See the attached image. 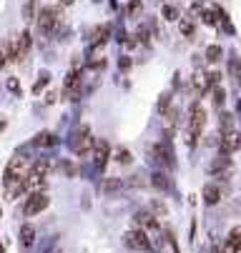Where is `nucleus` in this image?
<instances>
[{
  "label": "nucleus",
  "instance_id": "1",
  "mask_svg": "<svg viewBox=\"0 0 241 253\" xmlns=\"http://www.w3.org/2000/svg\"><path fill=\"white\" fill-rule=\"evenodd\" d=\"M68 146H71V151L81 158H93V146H96V140L91 138V130L86 126H78V130L71 135V140H68Z\"/></svg>",
  "mask_w": 241,
  "mask_h": 253
},
{
  "label": "nucleus",
  "instance_id": "2",
  "mask_svg": "<svg viewBox=\"0 0 241 253\" xmlns=\"http://www.w3.org/2000/svg\"><path fill=\"white\" fill-rule=\"evenodd\" d=\"M123 243H126L131 251H139V253H148V251L153 248V243H151L148 233H146V231H141V228L128 231V233L123 236Z\"/></svg>",
  "mask_w": 241,
  "mask_h": 253
},
{
  "label": "nucleus",
  "instance_id": "3",
  "mask_svg": "<svg viewBox=\"0 0 241 253\" xmlns=\"http://www.w3.org/2000/svg\"><path fill=\"white\" fill-rule=\"evenodd\" d=\"M203 126H206V111L196 103V105L191 108V118H189V135H191L189 143H191V146H196V140H198Z\"/></svg>",
  "mask_w": 241,
  "mask_h": 253
},
{
  "label": "nucleus",
  "instance_id": "4",
  "mask_svg": "<svg viewBox=\"0 0 241 253\" xmlns=\"http://www.w3.org/2000/svg\"><path fill=\"white\" fill-rule=\"evenodd\" d=\"M38 20V28H41V33H55V28L60 25V13H58V8H43L41 10V15L36 18Z\"/></svg>",
  "mask_w": 241,
  "mask_h": 253
},
{
  "label": "nucleus",
  "instance_id": "5",
  "mask_svg": "<svg viewBox=\"0 0 241 253\" xmlns=\"http://www.w3.org/2000/svg\"><path fill=\"white\" fill-rule=\"evenodd\" d=\"M50 206V198L41 191V193H30L28 196V201H25V206H23V213L25 215H36V213H41V211H46Z\"/></svg>",
  "mask_w": 241,
  "mask_h": 253
},
{
  "label": "nucleus",
  "instance_id": "6",
  "mask_svg": "<svg viewBox=\"0 0 241 253\" xmlns=\"http://www.w3.org/2000/svg\"><path fill=\"white\" fill-rule=\"evenodd\" d=\"M108 158H111V146H108V140L96 138V146H93V163H96V168L103 170V168H106V163H108Z\"/></svg>",
  "mask_w": 241,
  "mask_h": 253
},
{
  "label": "nucleus",
  "instance_id": "7",
  "mask_svg": "<svg viewBox=\"0 0 241 253\" xmlns=\"http://www.w3.org/2000/svg\"><path fill=\"white\" fill-rule=\"evenodd\" d=\"M78 85H81V76H78V73H68V76H65V83H63V93H65V98L76 100V95H78Z\"/></svg>",
  "mask_w": 241,
  "mask_h": 253
},
{
  "label": "nucleus",
  "instance_id": "8",
  "mask_svg": "<svg viewBox=\"0 0 241 253\" xmlns=\"http://www.w3.org/2000/svg\"><path fill=\"white\" fill-rule=\"evenodd\" d=\"M108 35H111V28L108 25H96L91 30V48H100L103 43L108 41Z\"/></svg>",
  "mask_w": 241,
  "mask_h": 253
},
{
  "label": "nucleus",
  "instance_id": "9",
  "mask_svg": "<svg viewBox=\"0 0 241 253\" xmlns=\"http://www.w3.org/2000/svg\"><path fill=\"white\" fill-rule=\"evenodd\" d=\"M28 50H30V33L25 30V33L18 35V41H15V63H20L28 55Z\"/></svg>",
  "mask_w": 241,
  "mask_h": 253
},
{
  "label": "nucleus",
  "instance_id": "10",
  "mask_svg": "<svg viewBox=\"0 0 241 253\" xmlns=\"http://www.w3.org/2000/svg\"><path fill=\"white\" fill-rule=\"evenodd\" d=\"M55 143H58V138L50 130H41L36 138H33V146L36 148H50V146H55Z\"/></svg>",
  "mask_w": 241,
  "mask_h": 253
},
{
  "label": "nucleus",
  "instance_id": "11",
  "mask_svg": "<svg viewBox=\"0 0 241 253\" xmlns=\"http://www.w3.org/2000/svg\"><path fill=\"white\" fill-rule=\"evenodd\" d=\"M219 201H221V191H219V186L206 183V186H203V203H206V206H216Z\"/></svg>",
  "mask_w": 241,
  "mask_h": 253
},
{
  "label": "nucleus",
  "instance_id": "12",
  "mask_svg": "<svg viewBox=\"0 0 241 253\" xmlns=\"http://www.w3.org/2000/svg\"><path fill=\"white\" fill-rule=\"evenodd\" d=\"M33 243H36V228H33L30 223L20 226V246L23 248H30Z\"/></svg>",
  "mask_w": 241,
  "mask_h": 253
},
{
  "label": "nucleus",
  "instance_id": "13",
  "mask_svg": "<svg viewBox=\"0 0 241 253\" xmlns=\"http://www.w3.org/2000/svg\"><path fill=\"white\" fill-rule=\"evenodd\" d=\"M136 226H146V228L156 231L158 228V221H156L153 213H139V215H136Z\"/></svg>",
  "mask_w": 241,
  "mask_h": 253
},
{
  "label": "nucleus",
  "instance_id": "14",
  "mask_svg": "<svg viewBox=\"0 0 241 253\" xmlns=\"http://www.w3.org/2000/svg\"><path fill=\"white\" fill-rule=\"evenodd\" d=\"M151 186H156L158 191H168L171 188V180L163 173H151Z\"/></svg>",
  "mask_w": 241,
  "mask_h": 253
},
{
  "label": "nucleus",
  "instance_id": "15",
  "mask_svg": "<svg viewBox=\"0 0 241 253\" xmlns=\"http://www.w3.org/2000/svg\"><path fill=\"white\" fill-rule=\"evenodd\" d=\"M221 45H209V48H206V60H209V63H216V60H221Z\"/></svg>",
  "mask_w": 241,
  "mask_h": 253
},
{
  "label": "nucleus",
  "instance_id": "16",
  "mask_svg": "<svg viewBox=\"0 0 241 253\" xmlns=\"http://www.w3.org/2000/svg\"><path fill=\"white\" fill-rule=\"evenodd\" d=\"M121 186H123V180H121V178H106V180H103V191H106V193L118 191Z\"/></svg>",
  "mask_w": 241,
  "mask_h": 253
},
{
  "label": "nucleus",
  "instance_id": "17",
  "mask_svg": "<svg viewBox=\"0 0 241 253\" xmlns=\"http://www.w3.org/2000/svg\"><path fill=\"white\" fill-rule=\"evenodd\" d=\"M226 241H231V243L241 251V226H234V228L229 231V238H226Z\"/></svg>",
  "mask_w": 241,
  "mask_h": 253
},
{
  "label": "nucleus",
  "instance_id": "18",
  "mask_svg": "<svg viewBox=\"0 0 241 253\" xmlns=\"http://www.w3.org/2000/svg\"><path fill=\"white\" fill-rule=\"evenodd\" d=\"M5 60H10V43L0 41V65H3Z\"/></svg>",
  "mask_w": 241,
  "mask_h": 253
},
{
  "label": "nucleus",
  "instance_id": "19",
  "mask_svg": "<svg viewBox=\"0 0 241 253\" xmlns=\"http://www.w3.org/2000/svg\"><path fill=\"white\" fill-rule=\"evenodd\" d=\"M168 103H171V95H168V93H163V95L158 98V113L168 116Z\"/></svg>",
  "mask_w": 241,
  "mask_h": 253
},
{
  "label": "nucleus",
  "instance_id": "20",
  "mask_svg": "<svg viewBox=\"0 0 241 253\" xmlns=\"http://www.w3.org/2000/svg\"><path fill=\"white\" fill-rule=\"evenodd\" d=\"M48 83H50V76H48V73H41V78H38V83H36V85H33V93H41V90H43V88H46Z\"/></svg>",
  "mask_w": 241,
  "mask_h": 253
},
{
  "label": "nucleus",
  "instance_id": "21",
  "mask_svg": "<svg viewBox=\"0 0 241 253\" xmlns=\"http://www.w3.org/2000/svg\"><path fill=\"white\" fill-rule=\"evenodd\" d=\"M33 10H36V0H25V8H23L25 20H33V18H36V15H33Z\"/></svg>",
  "mask_w": 241,
  "mask_h": 253
},
{
  "label": "nucleus",
  "instance_id": "22",
  "mask_svg": "<svg viewBox=\"0 0 241 253\" xmlns=\"http://www.w3.org/2000/svg\"><path fill=\"white\" fill-rule=\"evenodd\" d=\"M163 18L166 20H179V10L174 5H163Z\"/></svg>",
  "mask_w": 241,
  "mask_h": 253
},
{
  "label": "nucleus",
  "instance_id": "23",
  "mask_svg": "<svg viewBox=\"0 0 241 253\" xmlns=\"http://www.w3.org/2000/svg\"><path fill=\"white\" fill-rule=\"evenodd\" d=\"M58 170H60L63 175H76V166H73V163H68V161H63V163L58 166Z\"/></svg>",
  "mask_w": 241,
  "mask_h": 253
},
{
  "label": "nucleus",
  "instance_id": "24",
  "mask_svg": "<svg viewBox=\"0 0 241 253\" xmlns=\"http://www.w3.org/2000/svg\"><path fill=\"white\" fill-rule=\"evenodd\" d=\"M139 13H141V0H131V3H128V15L136 18Z\"/></svg>",
  "mask_w": 241,
  "mask_h": 253
},
{
  "label": "nucleus",
  "instance_id": "25",
  "mask_svg": "<svg viewBox=\"0 0 241 253\" xmlns=\"http://www.w3.org/2000/svg\"><path fill=\"white\" fill-rule=\"evenodd\" d=\"M116 161L126 166V163H131V153H128L126 148H118V151H116Z\"/></svg>",
  "mask_w": 241,
  "mask_h": 253
},
{
  "label": "nucleus",
  "instance_id": "26",
  "mask_svg": "<svg viewBox=\"0 0 241 253\" xmlns=\"http://www.w3.org/2000/svg\"><path fill=\"white\" fill-rule=\"evenodd\" d=\"M224 100H226V93H224V88L216 85V88H214V103H216V105H224Z\"/></svg>",
  "mask_w": 241,
  "mask_h": 253
},
{
  "label": "nucleus",
  "instance_id": "27",
  "mask_svg": "<svg viewBox=\"0 0 241 253\" xmlns=\"http://www.w3.org/2000/svg\"><path fill=\"white\" fill-rule=\"evenodd\" d=\"M179 28H181V33H184V35H193V23L181 20V23H179Z\"/></svg>",
  "mask_w": 241,
  "mask_h": 253
},
{
  "label": "nucleus",
  "instance_id": "28",
  "mask_svg": "<svg viewBox=\"0 0 241 253\" xmlns=\"http://www.w3.org/2000/svg\"><path fill=\"white\" fill-rule=\"evenodd\" d=\"M221 253H241V251H239V248H236L231 241H224V246H221Z\"/></svg>",
  "mask_w": 241,
  "mask_h": 253
},
{
  "label": "nucleus",
  "instance_id": "29",
  "mask_svg": "<svg viewBox=\"0 0 241 253\" xmlns=\"http://www.w3.org/2000/svg\"><path fill=\"white\" fill-rule=\"evenodd\" d=\"M151 208H153V211H156L158 215H166V206H163V203H158V201H153V203H151Z\"/></svg>",
  "mask_w": 241,
  "mask_h": 253
},
{
  "label": "nucleus",
  "instance_id": "30",
  "mask_svg": "<svg viewBox=\"0 0 241 253\" xmlns=\"http://www.w3.org/2000/svg\"><path fill=\"white\" fill-rule=\"evenodd\" d=\"M118 68L123 70V73H126V70H131V58H121L118 60Z\"/></svg>",
  "mask_w": 241,
  "mask_h": 253
},
{
  "label": "nucleus",
  "instance_id": "31",
  "mask_svg": "<svg viewBox=\"0 0 241 253\" xmlns=\"http://www.w3.org/2000/svg\"><path fill=\"white\" fill-rule=\"evenodd\" d=\"M229 70H231L234 76H239V60H236V58H234V60L229 63Z\"/></svg>",
  "mask_w": 241,
  "mask_h": 253
},
{
  "label": "nucleus",
  "instance_id": "32",
  "mask_svg": "<svg viewBox=\"0 0 241 253\" xmlns=\"http://www.w3.org/2000/svg\"><path fill=\"white\" fill-rule=\"evenodd\" d=\"M8 88H13L15 93H20V88H18V81H8Z\"/></svg>",
  "mask_w": 241,
  "mask_h": 253
},
{
  "label": "nucleus",
  "instance_id": "33",
  "mask_svg": "<svg viewBox=\"0 0 241 253\" xmlns=\"http://www.w3.org/2000/svg\"><path fill=\"white\" fill-rule=\"evenodd\" d=\"M60 3H63V5H71V3H73V0H60Z\"/></svg>",
  "mask_w": 241,
  "mask_h": 253
},
{
  "label": "nucleus",
  "instance_id": "34",
  "mask_svg": "<svg viewBox=\"0 0 241 253\" xmlns=\"http://www.w3.org/2000/svg\"><path fill=\"white\" fill-rule=\"evenodd\" d=\"M239 83H241V76H239Z\"/></svg>",
  "mask_w": 241,
  "mask_h": 253
},
{
  "label": "nucleus",
  "instance_id": "35",
  "mask_svg": "<svg viewBox=\"0 0 241 253\" xmlns=\"http://www.w3.org/2000/svg\"><path fill=\"white\" fill-rule=\"evenodd\" d=\"M219 253H221V251H219Z\"/></svg>",
  "mask_w": 241,
  "mask_h": 253
}]
</instances>
